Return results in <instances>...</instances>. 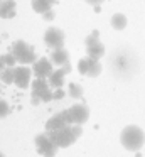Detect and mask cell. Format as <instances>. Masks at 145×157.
<instances>
[{
  "instance_id": "4",
  "label": "cell",
  "mask_w": 145,
  "mask_h": 157,
  "mask_svg": "<svg viewBox=\"0 0 145 157\" xmlns=\"http://www.w3.org/2000/svg\"><path fill=\"white\" fill-rule=\"evenodd\" d=\"M32 105H39L40 101H51L52 100V90H51L47 79L36 78L32 81Z\"/></svg>"
},
{
  "instance_id": "10",
  "label": "cell",
  "mask_w": 145,
  "mask_h": 157,
  "mask_svg": "<svg viewBox=\"0 0 145 157\" xmlns=\"http://www.w3.org/2000/svg\"><path fill=\"white\" fill-rule=\"evenodd\" d=\"M67 73H71V64L67 63L66 66H61L59 69H56V71H52V75L47 78V83H49V86L52 90H59L64 86V78H66Z\"/></svg>"
},
{
  "instance_id": "24",
  "label": "cell",
  "mask_w": 145,
  "mask_h": 157,
  "mask_svg": "<svg viewBox=\"0 0 145 157\" xmlns=\"http://www.w3.org/2000/svg\"><path fill=\"white\" fill-rule=\"evenodd\" d=\"M3 69H7V64H5V61H3L2 58H0V73H2Z\"/></svg>"
},
{
  "instance_id": "9",
  "label": "cell",
  "mask_w": 145,
  "mask_h": 157,
  "mask_svg": "<svg viewBox=\"0 0 145 157\" xmlns=\"http://www.w3.org/2000/svg\"><path fill=\"white\" fill-rule=\"evenodd\" d=\"M67 112H69V118L73 125H83L90 120V110L83 103H76V105L69 106Z\"/></svg>"
},
{
  "instance_id": "7",
  "label": "cell",
  "mask_w": 145,
  "mask_h": 157,
  "mask_svg": "<svg viewBox=\"0 0 145 157\" xmlns=\"http://www.w3.org/2000/svg\"><path fill=\"white\" fill-rule=\"evenodd\" d=\"M78 69H79L81 75L90 76V78H96V76L101 75L103 66H101V63L98 61V59H93V58H90V56H86V58L79 59V63H78Z\"/></svg>"
},
{
  "instance_id": "17",
  "label": "cell",
  "mask_w": 145,
  "mask_h": 157,
  "mask_svg": "<svg viewBox=\"0 0 145 157\" xmlns=\"http://www.w3.org/2000/svg\"><path fill=\"white\" fill-rule=\"evenodd\" d=\"M111 27L115 29V31H123L125 27H127V17H125L123 14H113V17H111Z\"/></svg>"
},
{
  "instance_id": "1",
  "label": "cell",
  "mask_w": 145,
  "mask_h": 157,
  "mask_svg": "<svg viewBox=\"0 0 145 157\" xmlns=\"http://www.w3.org/2000/svg\"><path fill=\"white\" fill-rule=\"evenodd\" d=\"M54 144H56L59 149H66V147H71L83 133V128L81 125H66L64 128H59L56 132H47Z\"/></svg>"
},
{
  "instance_id": "21",
  "label": "cell",
  "mask_w": 145,
  "mask_h": 157,
  "mask_svg": "<svg viewBox=\"0 0 145 157\" xmlns=\"http://www.w3.org/2000/svg\"><path fill=\"white\" fill-rule=\"evenodd\" d=\"M64 95H66V91H64L63 88H59V90H54V91H52V100H61Z\"/></svg>"
},
{
  "instance_id": "22",
  "label": "cell",
  "mask_w": 145,
  "mask_h": 157,
  "mask_svg": "<svg viewBox=\"0 0 145 157\" xmlns=\"http://www.w3.org/2000/svg\"><path fill=\"white\" fill-rule=\"evenodd\" d=\"M105 0H86V4H90V5H93V7H98V5H101Z\"/></svg>"
},
{
  "instance_id": "16",
  "label": "cell",
  "mask_w": 145,
  "mask_h": 157,
  "mask_svg": "<svg viewBox=\"0 0 145 157\" xmlns=\"http://www.w3.org/2000/svg\"><path fill=\"white\" fill-rule=\"evenodd\" d=\"M32 2V9L37 14H46V12L52 10V5L56 4L57 0H30Z\"/></svg>"
},
{
  "instance_id": "25",
  "label": "cell",
  "mask_w": 145,
  "mask_h": 157,
  "mask_svg": "<svg viewBox=\"0 0 145 157\" xmlns=\"http://www.w3.org/2000/svg\"><path fill=\"white\" fill-rule=\"evenodd\" d=\"M0 157H3V154H2V152H0Z\"/></svg>"
},
{
  "instance_id": "11",
  "label": "cell",
  "mask_w": 145,
  "mask_h": 157,
  "mask_svg": "<svg viewBox=\"0 0 145 157\" xmlns=\"http://www.w3.org/2000/svg\"><path fill=\"white\" fill-rule=\"evenodd\" d=\"M32 73L36 75V78L47 79L51 75H52V63H51L47 58L37 59V61L32 64Z\"/></svg>"
},
{
  "instance_id": "23",
  "label": "cell",
  "mask_w": 145,
  "mask_h": 157,
  "mask_svg": "<svg viewBox=\"0 0 145 157\" xmlns=\"http://www.w3.org/2000/svg\"><path fill=\"white\" fill-rule=\"evenodd\" d=\"M42 17L46 19V21H52V19H54V10H49V12H46V14H44Z\"/></svg>"
},
{
  "instance_id": "19",
  "label": "cell",
  "mask_w": 145,
  "mask_h": 157,
  "mask_svg": "<svg viewBox=\"0 0 145 157\" xmlns=\"http://www.w3.org/2000/svg\"><path fill=\"white\" fill-rule=\"evenodd\" d=\"M0 79H2L5 85H12L15 81V68H7L0 73Z\"/></svg>"
},
{
  "instance_id": "5",
  "label": "cell",
  "mask_w": 145,
  "mask_h": 157,
  "mask_svg": "<svg viewBox=\"0 0 145 157\" xmlns=\"http://www.w3.org/2000/svg\"><path fill=\"white\" fill-rule=\"evenodd\" d=\"M84 44H86V54L93 59H98V61H100L105 56V52H106L105 46L101 44V41H100V31H96V29L84 39Z\"/></svg>"
},
{
  "instance_id": "6",
  "label": "cell",
  "mask_w": 145,
  "mask_h": 157,
  "mask_svg": "<svg viewBox=\"0 0 145 157\" xmlns=\"http://www.w3.org/2000/svg\"><path fill=\"white\" fill-rule=\"evenodd\" d=\"M34 142H36V150L40 154V155H44V157H54L57 154V149H59V147H57L52 140H51V137H49V133H47V132L37 135Z\"/></svg>"
},
{
  "instance_id": "15",
  "label": "cell",
  "mask_w": 145,
  "mask_h": 157,
  "mask_svg": "<svg viewBox=\"0 0 145 157\" xmlns=\"http://www.w3.org/2000/svg\"><path fill=\"white\" fill-rule=\"evenodd\" d=\"M66 125L67 123H66V120L63 118V115L57 113V115H52L46 122V132H56V130H59V128H64Z\"/></svg>"
},
{
  "instance_id": "3",
  "label": "cell",
  "mask_w": 145,
  "mask_h": 157,
  "mask_svg": "<svg viewBox=\"0 0 145 157\" xmlns=\"http://www.w3.org/2000/svg\"><path fill=\"white\" fill-rule=\"evenodd\" d=\"M10 52H12L13 58L17 59V63H20V64H24V66L34 64V63L37 61L32 46H29L27 42H24V41H15L13 42Z\"/></svg>"
},
{
  "instance_id": "2",
  "label": "cell",
  "mask_w": 145,
  "mask_h": 157,
  "mask_svg": "<svg viewBox=\"0 0 145 157\" xmlns=\"http://www.w3.org/2000/svg\"><path fill=\"white\" fill-rule=\"evenodd\" d=\"M120 144L130 152H137L143 147L145 144V133L140 127L137 125H128L121 130L120 133Z\"/></svg>"
},
{
  "instance_id": "13",
  "label": "cell",
  "mask_w": 145,
  "mask_h": 157,
  "mask_svg": "<svg viewBox=\"0 0 145 157\" xmlns=\"http://www.w3.org/2000/svg\"><path fill=\"white\" fill-rule=\"evenodd\" d=\"M15 0H0V17L2 19L15 17Z\"/></svg>"
},
{
  "instance_id": "20",
  "label": "cell",
  "mask_w": 145,
  "mask_h": 157,
  "mask_svg": "<svg viewBox=\"0 0 145 157\" xmlns=\"http://www.w3.org/2000/svg\"><path fill=\"white\" fill-rule=\"evenodd\" d=\"M10 113V106H9V103L5 101V100H2L0 98V118H5L7 115Z\"/></svg>"
},
{
  "instance_id": "14",
  "label": "cell",
  "mask_w": 145,
  "mask_h": 157,
  "mask_svg": "<svg viewBox=\"0 0 145 157\" xmlns=\"http://www.w3.org/2000/svg\"><path fill=\"white\" fill-rule=\"evenodd\" d=\"M51 63L56 66H66L69 63V52L64 48L61 49H54L52 54H51Z\"/></svg>"
},
{
  "instance_id": "12",
  "label": "cell",
  "mask_w": 145,
  "mask_h": 157,
  "mask_svg": "<svg viewBox=\"0 0 145 157\" xmlns=\"http://www.w3.org/2000/svg\"><path fill=\"white\" fill-rule=\"evenodd\" d=\"M32 69L27 68V66L20 64V66H15V85L19 86L20 90H25L29 88V85H32L30 83V76H32Z\"/></svg>"
},
{
  "instance_id": "18",
  "label": "cell",
  "mask_w": 145,
  "mask_h": 157,
  "mask_svg": "<svg viewBox=\"0 0 145 157\" xmlns=\"http://www.w3.org/2000/svg\"><path fill=\"white\" fill-rule=\"evenodd\" d=\"M67 95L74 100H81L84 95V90H83V86L78 85V83H69V86H67Z\"/></svg>"
},
{
  "instance_id": "8",
  "label": "cell",
  "mask_w": 145,
  "mask_h": 157,
  "mask_svg": "<svg viewBox=\"0 0 145 157\" xmlns=\"http://www.w3.org/2000/svg\"><path fill=\"white\" fill-rule=\"evenodd\" d=\"M44 42L52 51L54 49H61L64 48V42H66V34L59 27H49L44 34Z\"/></svg>"
}]
</instances>
